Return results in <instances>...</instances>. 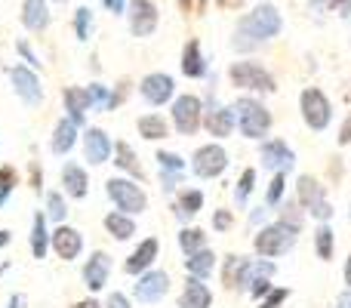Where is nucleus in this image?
<instances>
[{"label": "nucleus", "mask_w": 351, "mask_h": 308, "mask_svg": "<svg viewBox=\"0 0 351 308\" xmlns=\"http://www.w3.org/2000/svg\"><path fill=\"white\" fill-rule=\"evenodd\" d=\"M280 31H284L280 10L274 3H259L237 19L234 34H231V49L234 53H256L268 40H274Z\"/></svg>", "instance_id": "f257e3e1"}, {"label": "nucleus", "mask_w": 351, "mask_h": 308, "mask_svg": "<svg viewBox=\"0 0 351 308\" xmlns=\"http://www.w3.org/2000/svg\"><path fill=\"white\" fill-rule=\"evenodd\" d=\"M234 121H237V130H241L243 139H253V142H262L268 133H271V111L265 108V102H259L256 96H241L234 99Z\"/></svg>", "instance_id": "f03ea898"}, {"label": "nucleus", "mask_w": 351, "mask_h": 308, "mask_svg": "<svg viewBox=\"0 0 351 308\" xmlns=\"http://www.w3.org/2000/svg\"><path fill=\"white\" fill-rule=\"evenodd\" d=\"M228 80H231V86H237V90L247 93V96H262V93H274V90H278V80H274V74L268 71L262 62H256V59H237V62H231Z\"/></svg>", "instance_id": "7ed1b4c3"}, {"label": "nucleus", "mask_w": 351, "mask_h": 308, "mask_svg": "<svg viewBox=\"0 0 351 308\" xmlns=\"http://www.w3.org/2000/svg\"><path fill=\"white\" fill-rule=\"evenodd\" d=\"M299 241V231H293L290 225L284 222H265L259 231H256L253 237V250L259 259H280V256H287L293 247H296Z\"/></svg>", "instance_id": "20e7f679"}, {"label": "nucleus", "mask_w": 351, "mask_h": 308, "mask_svg": "<svg viewBox=\"0 0 351 308\" xmlns=\"http://www.w3.org/2000/svg\"><path fill=\"white\" fill-rule=\"evenodd\" d=\"M105 194H108L111 206L127 213V216H139V213L148 210V194L142 188V182L127 179V176H111L105 182Z\"/></svg>", "instance_id": "39448f33"}, {"label": "nucleus", "mask_w": 351, "mask_h": 308, "mask_svg": "<svg viewBox=\"0 0 351 308\" xmlns=\"http://www.w3.org/2000/svg\"><path fill=\"white\" fill-rule=\"evenodd\" d=\"M170 123L179 136H194L204 130V99L194 93H182L170 102Z\"/></svg>", "instance_id": "423d86ee"}, {"label": "nucleus", "mask_w": 351, "mask_h": 308, "mask_svg": "<svg viewBox=\"0 0 351 308\" xmlns=\"http://www.w3.org/2000/svg\"><path fill=\"white\" fill-rule=\"evenodd\" d=\"M299 115H302L305 127L324 133V130L333 123V102L327 99V93L317 90V86H305L299 93Z\"/></svg>", "instance_id": "0eeeda50"}, {"label": "nucleus", "mask_w": 351, "mask_h": 308, "mask_svg": "<svg viewBox=\"0 0 351 308\" xmlns=\"http://www.w3.org/2000/svg\"><path fill=\"white\" fill-rule=\"evenodd\" d=\"M6 78H10L12 93L19 96V102H22L25 108H40L47 93H43V80H40V74H37L34 68L10 65V68H6Z\"/></svg>", "instance_id": "6e6552de"}, {"label": "nucleus", "mask_w": 351, "mask_h": 308, "mask_svg": "<svg viewBox=\"0 0 351 308\" xmlns=\"http://www.w3.org/2000/svg\"><path fill=\"white\" fill-rule=\"evenodd\" d=\"M228 163H231V157L228 152H225L219 142H206V145H200V148H194V154H191V173L197 176V179H204V182H210V179H219V176L228 169Z\"/></svg>", "instance_id": "1a4fd4ad"}, {"label": "nucleus", "mask_w": 351, "mask_h": 308, "mask_svg": "<svg viewBox=\"0 0 351 308\" xmlns=\"http://www.w3.org/2000/svg\"><path fill=\"white\" fill-rule=\"evenodd\" d=\"M170 274L164 272V268H152V272L139 274L133 284V299L139 305H158L167 299V293H170Z\"/></svg>", "instance_id": "9d476101"}, {"label": "nucleus", "mask_w": 351, "mask_h": 308, "mask_svg": "<svg viewBox=\"0 0 351 308\" xmlns=\"http://www.w3.org/2000/svg\"><path fill=\"white\" fill-rule=\"evenodd\" d=\"M127 25H130V34L139 37V40L152 37L160 25L158 3H152V0H130L127 3Z\"/></svg>", "instance_id": "9b49d317"}, {"label": "nucleus", "mask_w": 351, "mask_h": 308, "mask_svg": "<svg viewBox=\"0 0 351 308\" xmlns=\"http://www.w3.org/2000/svg\"><path fill=\"white\" fill-rule=\"evenodd\" d=\"M204 130L213 136V139H228V136L237 130L234 108H231V105H219L216 99H213V93L204 102Z\"/></svg>", "instance_id": "f8f14e48"}, {"label": "nucleus", "mask_w": 351, "mask_h": 308, "mask_svg": "<svg viewBox=\"0 0 351 308\" xmlns=\"http://www.w3.org/2000/svg\"><path fill=\"white\" fill-rule=\"evenodd\" d=\"M139 96L145 99V105H152V108H164L167 102L176 99V80L167 71H152L139 80Z\"/></svg>", "instance_id": "ddd939ff"}, {"label": "nucleus", "mask_w": 351, "mask_h": 308, "mask_svg": "<svg viewBox=\"0 0 351 308\" xmlns=\"http://www.w3.org/2000/svg\"><path fill=\"white\" fill-rule=\"evenodd\" d=\"M111 256L105 253V250H93L90 256H86L84 268H80V281H84V287L96 296V293H102L105 287H108L111 281Z\"/></svg>", "instance_id": "4468645a"}, {"label": "nucleus", "mask_w": 351, "mask_h": 308, "mask_svg": "<svg viewBox=\"0 0 351 308\" xmlns=\"http://www.w3.org/2000/svg\"><path fill=\"white\" fill-rule=\"evenodd\" d=\"M80 136H84V139H80L84 142V161L90 163V167L111 163V157H114V139H111L102 127H86Z\"/></svg>", "instance_id": "2eb2a0df"}, {"label": "nucleus", "mask_w": 351, "mask_h": 308, "mask_svg": "<svg viewBox=\"0 0 351 308\" xmlns=\"http://www.w3.org/2000/svg\"><path fill=\"white\" fill-rule=\"evenodd\" d=\"M49 250L59 256L62 262H74L84 256V235H80L74 225H56L53 235H49Z\"/></svg>", "instance_id": "dca6fc26"}, {"label": "nucleus", "mask_w": 351, "mask_h": 308, "mask_svg": "<svg viewBox=\"0 0 351 308\" xmlns=\"http://www.w3.org/2000/svg\"><path fill=\"white\" fill-rule=\"evenodd\" d=\"M259 161L271 173H290L296 167V152L284 139H262L259 142Z\"/></svg>", "instance_id": "f3484780"}, {"label": "nucleus", "mask_w": 351, "mask_h": 308, "mask_svg": "<svg viewBox=\"0 0 351 308\" xmlns=\"http://www.w3.org/2000/svg\"><path fill=\"white\" fill-rule=\"evenodd\" d=\"M59 182H62V194H65L68 200H84L86 194H90V173H86V167L77 161L62 163Z\"/></svg>", "instance_id": "a211bd4d"}, {"label": "nucleus", "mask_w": 351, "mask_h": 308, "mask_svg": "<svg viewBox=\"0 0 351 308\" xmlns=\"http://www.w3.org/2000/svg\"><path fill=\"white\" fill-rule=\"evenodd\" d=\"M158 256H160V241L158 237H145V241L136 244V250L123 259V272L133 274V278H139V274L152 272L154 262H158Z\"/></svg>", "instance_id": "6ab92c4d"}, {"label": "nucleus", "mask_w": 351, "mask_h": 308, "mask_svg": "<svg viewBox=\"0 0 351 308\" xmlns=\"http://www.w3.org/2000/svg\"><path fill=\"white\" fill-rule=\"evenodd\" d=\"M62 108H65V117L74 127L86 130V115L93 111L86 86H65V90H62Z\"/></svg>", "instance_id": "aec40b11"}, {"label": "nucleus", "mask_w": 351, "mask_h": 308, "mask_svg": "<svg viewBox=\"0 0 351 308\" xmlns=\"http://www.w3.org/2000/svg\"><path fill=\"white\" fill-rule=\"evenodd\" d=\"M86 96H90V105L93 111H114L117 105H123V99H127V80H123L121 86H108V84H99V80H93L90 86H86Z\"/></svg>", "instance_id": "412c9836"}, {"label": "nucleus", "mask_w": 351, "mask_h": 308, "mask_svg": "<svg viewBox=\"0 0 351 308\" xmlns=\"http://www.w3.org/2000/svg\"><path fill=\"white\" fill-rule=\"evenodd\" d=\"M247 272H250V256L228 253L222 259V287L234 293H247V287H250Z\"/></svg>", "instance_id": "4be33fe9"}, {"label": "nucleus", "mask_w": 351, "mask_h": 308, "mask_svg": "<svg viewBox=\"0 0 351 308\" xmlns=\"http://www.w3.org/2000/svg\"><path fill=\"white\" fill-rule=\"evenodd\" d=\"M80 133L84 130L74 127L68 117H59L53 127V136H49V152H53V157H68L74 152V145L80 142Z\"/></svg>", "instance_id": "5701e85b"}, {"label": "nucleus", "mask_w": 351, "mask_h": 308, "mask_svg": "<svg viewBox=\"0 0 351 308\" xmlns=\"http://www.w3.org/2000/svg\"><path fill=\"white\" fill-rule=\"evenodd\" d=\"M111 163H114V169L121 176H127V179H136V182H145V169H142V161L139 154H136V148L130 145V142H114V157H111Z\"/></svg>", "instance_id": "b1692460"}, {"label": "nucleus", "mask_w": 351, "mask_h": 308, "mask_svg": "<svg viewBox=\"0 0 351 308\" xmlns=\"http://www.w3.org/2000/svg\"><path fill=\"white\" fill-rule=\"evenodd\" d=\"M179 68L185 78L191 80H200L210 74V65H206V56H204V47H200L197 37H191V40L182 47V59H179Z\"/></svg>", "instance_id": "393cba45"}, {"label": "nucleus", "mask_w": 351, "mask_h": 308, "mask_svg": "<svg viewBox=\"0 0 351 308\" xmlns=\"http://www.w3.org/2000/svg\"><path fill=\"white\" fill-rule=\"evenodd\" d=\"M200 210H204V191L194 185H182L173 200V216L179 219V222H191Z\"/></svg>", "instance_id": "a878e982"}, {"label": "nucleus", "mask_w": 351, "mask_h": 308, "mask_svg": "<svg viewBox=\"0 0 351 308\" xmlns=\"http://www.w3.org/2000/svg\"><path fill=\"white\" fill-rule=\"evenodd\" d=\"M176 308H213V290L206 287V281L185 278L179 299H176Z\"/></svg>", "instance_id": "bb28decb"}, {"label": "nucleus", "mask_w": 351, "mask_h": 308, "mask_svg": "<svg viewBox=\"0 0 351 308\" xmlns=\"http://www.w3.org/2000/svg\"><path fill=\"white\" fill-rule=\"evenodd\" d=\"M49 235H53V225H49L47 213L34 210V216H31V235H28V247H31V253H34V259H47Z\"/></svg>", "instance_id": "cd10ccee"}, {"label": "nucleus", "mask_w": 351, "mask_h": 308, "mask_svg": "<svg viewBox=\"0 0 351 308\" xmlns=\"http://www.w3.org/2000/svg\"><path fill=\"white\" fill-rule=\"evenodd\" d=\"M324 200H327V188L321 185V182L315 179V176H299L296 179V204L302 206L305 213H311L315 210L317 204H324Z\"/></svg>", "instance_id": "c85d7f7f"}, {"label": "nucleus", "mask_w": 351, "mask_h": 308, "mask_svg": "<svg viewBox=\"0 0 351 308\" xmlns=\"http://www.w3.org/2000/svg\"><path fill=\"white\" fill-rule=\"evenodd\" d=\"M49 3L47 0H22V25L31 34H43L49 28Z\"/></svg>", "instance_id": "c756f323"}, {"label": "nucleus", "mask_w": 351, "mask_h": 308, "mask_svg": "<svg viewBox=\"0 0 351 308\" xmlns=\"http://www.w3.org/2000/svg\"><path fill=\"white\" fill-rule=\"evenodd\" d=\"M136 130H139V136H142L145 142H164V139H170L173 123L167 121L164 115L152 111V115H142L139 121H136Z\"/></svg>", "instance_id": "7c9ffc66"}, {"label": "nucleus", "mask_w": 351, "mask_h": 308, "mask_svg": "<svg viewBox=\"0 0 351 308\" xmlns=\"http://www.w3.org/2000/svg\"><path fill=\"white\" fill-rule=\"evenodd\" d=\"M185 274L188 278H197V281H210L213 272H216V253H213L210 247L206 250H197V253L185 256Z\"/></svg>", "instance_id": "2f4dec72"}, {"label": "nucleus", "mask_w": 351, "mask_h": 308, "mask_svg": "<svg viewBox=\"0 0 351 308\" xmlns=\"http://www.w3.org/2000/svg\"><path fill=\"white\" fill-rule=\"evenodd\" d=\"M102 225H105V231H108L114 241H133V235L139 228H136V216H127V213H121V210H111V213H105V219H102Z\"/></svg>", "instance_id": "473e14b6"}, {"label": "nucleus", "mask_w": 351, "mask_h": 308, "mask_svg": "<svg viewBox=\"0 0 351 308\" xmlns=\"http://www.w3.org/2000/svg\"><path fill=\"white\" fill-rule=\"evenodd\" d=\"M43 213H47L49 225H65L68 222V198L62 191H47L43 194Z\"/></svg>", "instance_id": "72a5a7b5"}, {"label": "nucleus", "mask_w": 351, "mask_h": 308, "mask_svg": "<svg viewBox=\"0 0 351 308\" xmlns=\"http://www.w3.org/2000/svg\"><path fill=\"white\" fill-rule=\"evenodd\" d=\"M179 250L185 256H191V253H197V250H206L210 244H206V231L204 228H197V225H182V231H179Z\"/></svg>", "instance_id": "f704fd0d"}, {"label": "nucleus", "mask_w": 351, "mask_h": 308, "mask_svg": "<svg viewBox=\"0 0 351 308\" xmlns=\"http://www.w3.org/2000/svg\"><path fill=\"white\" fill-rule=\"evenodd\" d=\"M19 185H22L19 169L12 167V163H0V213H3V206L10 204V198L16 194Z\"/></svg>", "instance_id": "c9c22d12"}, {"label": "nucleus", "mask_w": 351, "mask_h": 308, "mask_svg": "<svg viewBox=\"0 0 351 308\" xmlns=\"http://www.w3.org/2000/svg\"><path fill=\"white\" fill-rule=\"evenodd\" d=\"M333 250H336V235H333V228H330V222L317 225L315 228V253H317V259L330 262L333 259Z\"/></svg>", "instance_id": "e433bc0d"}, {"label": "nucleus", "mask_w": 351, "mask_h": 308, "mask_svg": "<svg viewBox=\"0 0 351 308\" xmlns=\"http://www.w3.org/2000/svg\"><path fill=\"white\" fill-rule=\"evenodd\" d=\"M71 25H74V37H77L80 43L90 40V37H93V28H96V19H93V10H90V6H77V10H74Z\"/></svg>", "instance_id": "4c0bfd02"}, {"label": "nucleus", "mask_w": 351, "mask_h": 308, "mask_svg": "<svg viewBox=\"0 0 351 308\" xmlns=\"http://www.w3.org/2000/svg\"><path fill=\"white\" fill-rule=\"evenodd\" d=\"M253 191H256V169L247 167L241 173V179L234 182V204L243 210V206L250 204V194H253Z\"/></svg>", "instance_id": "58836bf2"}, {"label": "nucleus", "mask_w": 351, "mask_h": 308, "mask_svg": "<svg viewBox=\"0 0 351 308\" xmlns=\"http://www.w3.org/2000/svg\"><path fill=\"white\" fill-rule=\"evenodd\" d=\"M284 194H287V173H274L271 182L265 188V206L268 210H278L284 204Z\"/></svg>", "instance_id": "ea45409f"}, {"label": "nucleus", "mask_w": 351, "mask_h": 308, "mask_svg": "<svg viewBox=\"0 0 351 308\" xmlns=\"http://www.w3.org/2000/svg\"><path fill=\"white\" fill-rule=\"evenodd\" d=\"M154 161H158V173H185L188 169L185 157L176 152H167V148H160V152L154 154Z\"/></svg>", "instance_id": "a19ab883"}, {"label": "nucleus", "mask_w": 351, "mask_h": 308, "mask_svg": "<svg viewBox=\"0 0 351 308\" xmlns=\"http://www.w3.org/2000/svg\"><path fill=\"white\" fill-rule=\"evenodd\" d=\"M278 222L290 225L293 231H302V225H305V210L296 204V200H290V204H280V216H278Z\"/></svg>", "instance_id": "79ce46f5"}, {"label": "nucleus", "mask_w": 351, "mask_h": 308, "mask_svg": "<svg viewBox=\"0 0 351 308\" xmlns=\"http://www.w3.org/2000/svg\"><path fill=\"white\" fill-rule=\"evenodd\" d=\"M16 53H19V59H22V65H28V68H34L37 74H40V68H43V62H40V56L31 49V43L25 40V37H19L16 40Z\"/></svg>", "instance_id": "37998d69"}, {"label": "nucleus", "mask_w": 351, "mask_h": 308, "mask_svg": "<svg viewBox=\"0 0 351 308\" xmlns=\"http://www.w3.org/2000/svg\"><path fill=\"white\" fill-rule=\"evenodd\" d=\"M287 299H290V287H271V290L259 299V308H280Z\"/></svg>", "instance_id": "c03bdc74"}, {"label": "nucleus", "mask_w": 351, "mask_h": 308, "mask_svg": "<svg viewBox=\"0 0 351 308\" xmlns=\"http://www.w3.org/2000/svg\"><path fill=\"white\" fill-rule=\"evenodd\" d=\"M234 228V213L231 210H216L213 213V231H216V235H225V231H231Z\"/></svg>", "instance_id": "a18cd8bd"}, {"label": "nucleus", "mask_w": 351, "mask_h": 308, "mask_svg": "<svg viewBox=\"0 0 351 308\" xmlns=\"http://www.w3.org/2000/svg\"><path fill=\"white\" fill-rule=\"evenodd\" d=\"M28 185H31V191L34 194H47L43 191V167H40V161L28 163Z\"/></svg>", "instance_id": "49530a36"}, {"label": "nucleus", "mask_w": 351, "mask_h": 308, "mask_svg": "<svg viewBox=\"0 0 351 308\" xmlns=\"http://www.w3.org/2000/svg\"><path fill=\"white\" fill-rule=\"evenodd\" d=\"M271 287H274V284H271V278H259V281H253V284H250L247 296H250V299H256V303H259V299L265 296V293L271 290Z\"/></svg>", "instance_id": "de8ad7c7"}, {"label": "nucleus", "mask_w": 351, "mask_h": 308, "mask_svg": "<svg viewBox=\"0 0 351 308\" xmlns=\"http://www.w3.org/2000/svg\"><path fill=\"white\" fill-rule=\"evenodd\" d=\"M102 308H133V303H130V296L127 293H121V290H111L108 293V299L102 303Z\"/></svg>", "instance_id": "09e8293b"}, {"label": "nucleus", "mask_w": 351, "mask_h": 308, "mask_svg": "<svg viewBox=\"0 0 351 308\" xmlns=\"http://www.w3.org/2000/svg\"><path fill=\"white\" fill-rule=\"evenodd\" d=\"M308 216H315L321 225H324V222H330V219H333V204H330V200H324V204H317L315 210L308 213Z\"/></svg>", "instance_id": "8fccbe9b"}, {"label": "nucleus", "mask_w": 351, "mask_h": 308, "mask_svg": "<svg viewBox=\"0 0 351 308\" xmlns=\"http://www.w3.org/2000/svg\"><path fill=\"white\" fill-rule=\"evenodd\" d=\"M99 3H102L111 16H127V3H130V0H99Z\"/></svg>", "instance_id": "3c124183"}, {"label": "nucleus", "mask_w": 351, "mask_h": 308, "mask_svg": "<svg viewBox=\"0 0 351 308\" xmlns=\"http://www.w3.org/2000/svg\"><path fill=\"white\" fill-rule=\"evenodd\" d=\"M330 12L339 19H351V0H330Z\"/></svg>", "instance_id": "603ef678"}, {"label": "nucleus", "mask_w": 351, "mask_h": 308, "mask_svg": "<svg viewBox=\"0 0 351 308\" xmlns=\"http://www.w3.org/2000/svg\"><path fill=\"white\" fill-rule=\"evenodd\" d=\"M336 142H339V145H351V111L346 115V121L339 123V136H336Z\"/></svg>", "instance_id": "864d4df0"}, {"label": "nucleus", "mask_w": 351, "mask_h": 308, "mask_svg": "<svg viewBox=\"0 0 351 308\" xmlns=\"http://www.w3.org/2000/svg\"><path fill=\"white\" fill-rule=\"evenodd\" d=\"M268 219V206L262 204V206H253L250 210V225H256V228H262V222Z\"/></svg>", "instance_id": "5fc2aeb1"}, {"label": "nucleus", "mask_w": 351, "mask_h": 308, "mask_svg": "<svg viewBox=\"0 0 351 308\" xmlns=\"http://www.w3.org/2000/svg\"><path fill=\"white\" fill-rule=\"evenodd\" d=\"M71 308H102V303H99L96 296H86V299H80V303H74Z\"/></svg>", "instance_id": "6e6d98bb"}, {"label": "nucleus", "mask_w": 351, "mask_h": 308, "mask_svg": "<svg viewBox=\"0 0 351 308\" xmlns=\"http://www.w3.org/2000/svg\"><path fill=\"white\" fill-rule=\"evenodd\" d=\"M336 308H351V290H348V287L339 293V299H336Z\"/></svg>", "instance_id": "4d7b16f0"}, {"label": "nucleus", "mask_w": 351, "mask_h": 308, "mask_svg": "<svg viewBox=\"0 0 351 308\" xmlns=\"http://www.w3.org/2000/svg\"><path fill=\"white\" fill-rule=\"evenodd\" d=\"M10 244H12V231L10 228H0V250L10 247Z\"/></svg>", "instance_id": "13d9d810"}, {"label": "nucleus", "mask_w": 351, "mask_h": 308, "mask_svg": "<svg viewBox=\"0 0 351 308\" xmlns=\"http://www.w3.org/2000/svg\"><path fill=\"white\" fill-rule=\"evenodd\" d=\"M22 305H25V296H22V293H12L10 303H6V308H22Z\"/></svg>", "instance_id": "bf43d9fd"}, {"label": "nucleus", "mask_w": 351, "mask_h": 308, "mask_svg": "<svg viewBox=\"0 0 351 308\" xmlns=\"http://www.w3.org/2000/svg\"><path fill=\"white\" fill-rule=\"evenodd\" d=\"M342 278H346V287L351 290V253H348V259H346V272H342Z\"/></svg>", "instance_id": "052dcab7"}, {"label": "nucleus", "mask_w": 351, "mask_h": 308, "mask_svg": "<svg viewBox=\"0 0 351 308\" xmlns=\"http://www.w3.org/2000/svg\"><path fill=\"white\" fill-rule=\"evenodd\" d=\"M219 6H225V10H231V6H241V0H216Z\"/></svg>", "instance_id": "680f3d73"}, {"label": "nucleus", "mask_w": 351, "mask_h": 308, "mask_svg": "<svg viewBox=\"0 0 351 308\" xmlns=\"http://www.w3.org/2000/svg\"><path fill=\"white\" fill-rule=\"evenodd\" d=\"M194 3H197V0H179V6H182L185 12H191V10H194Z\"/></svg>", "instance_id": "e2e57ef3"}, {"label": "nucleus", "mask_w": 351, "mask_h": 308, "mask_svg": "<svg viewBox=\"0 0 351 308\" xmlns=\"http://www.w3.org/2000/svg\"><path fill=\"white\" fill-rule=\"evenodd\" d=\"M53 3H68V0H53Z\"/></svg>", "instance_id": "0e129e2a"}, {"label": "nucleus", "mask_w": 351, "mask_h": 308, "mask_svg": "<svg viewBox=\"0 0 351 308\" xmlns=\"http://www.w3.org/2000/svg\"><path fill=\"white\" fill-rule=\"evenodd\" d=\"M348 216H351V210H348Z\"/></svg>", "instance_id": "69168bd1"}]
</instances>
